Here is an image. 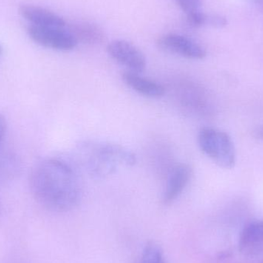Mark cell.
I'll return each mask as SVG.
<instances>
[{
	"label": "cell",
	"mask_w": 263,
	"mask_h": 263,
	"mask_svg": "<svg viewBox=\"0 0 263 263\" xmlns=\"http://www.w3.org/2000/svg\"><path fill=\"white\" fill-rule=\"evenodd\" d=\"M35 200L46 210L65 213L75 209L82 198L77 170L63 159H44L33 168L29 179Z\"/></svg>",
	"instance_id": "1"
},
{
	"label": "cell",
	"mask_w": 263,
	"mask_h": 263,
	"mask_svg": "<svg viewBox=\"0 0 263 263\" xmlns=\"http://www.w3.org/2000/svg\"><path fill=\"white\" fill-rule=\"evenodd\" d=\"M80 164L95 179H105L121 167L136 163V155L126 147L105 142H83L78 148Z\"/></svg>",
	"instance_id": "2"
},
{
	"label": "cell",
	"mask_w": 263,
	"mask_h": 263,
	"mask_svg": "<svg viewBox=\"0 0 263 263\" xmlns=\"http://www.w3.org/2000/svg\"><path fill=\"white\" fill-rule=\"evenodd\" d=\"M201 151L218 166L225 170L234 168L237 160L236 146L231 136L225 131L203 127L198 133Z\"/></svg>",
	"instance_id": "3"
},
{
	"label": "cell",
	"mask_w": 263,
	"mask_h": 263,
	"mask_svg": "<svg viewBox=\"0 0 263 263\" xmlns=\"http://www.w3.org/2000/svg\"><path fill=\"white\" fill-rule=\"evenodd\" d=\"M28 34L37 44L55 50H72L78 44L73 35L65 28L42 27L31 25L28 28Z\"/></svg>",
	"instance_id": "4"
},
{
	"label": "cell",
	"mask_w": 263,
	"mask_h": 263,
	"mask_svg": "<svg viewBox=\"0 0 263 263\" xmlns=\"http://www.w3.org/2000/svg\"><path fill=\"white\" fill-rule=\"evenodd\" d=\"M109 57L130 72L141 73L146 67V59L143 52L136 46L125 40H114L107 46Z\"/></svg>",
	"instance_id": "5"
},
{
	"label": "cell",
	"mask_w": 263,
	"mask_h": 263,
	"mask_svg": "<svg viewBox=\"0 0 263 263\" xmlns=\"http://www.w3.org/2000/svg\"><path fill=\"white\" fill-rule=\"evenodd\" d=\"M157 45L165 52L190 60H202L206 57V50L203 46L194 40L179 34L170 33L162 35L158 39Z\"/></svg>",
	"instance_id": "6"
},
{
	"label": "cell",
	"mask_w": 263,
	"mask_h": 263,
	"mask_svg": "<svg viewBox=\"0 0 263 263\" xmlns=\"http://www.w3.org/2000/svg\"><path fill=\"white\" fill-rule=\"evenodd\" d=\"M193 177V168L188 164L176 165L170 172L162 195V202L170 205L181 196Z\"/></svg>",
	"instance_id": "7"
},
{
	"label": "cell",
	"mask_w": 263,
	"mask_h": 263,
	"mask_svg": "<svg viewBox=\"0 0 263 263\" xmlns=\"http://www.w3.org/2000/svg\"><path fill=\"white\" fill-rule=\"evenodd\" d=\"M239 250L247 256L263 254V220H255L244 227L239 235Z\"/></svg>",
	"instance_id": "8"
},
{
	"label": "cell",
	"mask_w": 263,
	"mask_h": 263,
	"mask_svg": "<svg viewBox=\"0 0 263 263\" xmlns=\"http://www.w3.org/2000/svg\"><path fill=\"white\" fill-rule=\"evenodd\" d=\"M18 12L32 26L42 27L65 28L66 23L61 16L40 6L23 4L18 8Z\"/></svg>",
	"instance_id": "9"
},
{
	"label": "cell",
	"mask_w": 263,
	"mask_h": 263,
	"mask_svg": "<svg viewBox=\"0 0 263 263\" xmlns=\"http://www.w3.org/2000/svg\"><path fill=\"white\" fill-rule=\"evenodd\" d=\"M122 80L135 92L148 98H161L166 92L162 84L145 78L140 76V73L126 71L122 74Z\"/></svg>",
	"instance_id": "10"
},
{
	"label": "cell",
	"mask_w": 263,
	"mask_h": 263,
	"mask_svg": "<svg viewBox=\"0 0 263 263\" xmlns=\"http://www.w3.org/2000/svg\"><path fill=\"white\" fill-rule=\"evenodd\" d=\"M68 30L78 43L98 44L104 40V32L97 25L89 22H77L69 25Z\"/></svg>",
	"instance_id": "11"
},
{
	"label": "cell",
	"mask_w": 263,
	"mask_h": 263,
	"mask_svg": "<svg viewBox=\"0 0 263 263\" xmlns=\"http://www.w3.org/2000/svg\"><path fill=\"white\" fill-rule=\"evenodd\" d=\"M20 162L16 155L0 143V182L14 179L20 173Z\"/></svg>",
	"instance_id": "12"
},
{
	"label": "cell",
	"mask_w": 263,
	"mask_h": 263,
	"mask_svg": "<svg viewBox=\"0 0 263 263\" xmlns=\"http://www.w3.org/2000/svg\"><path fill=\"white\" fill-rule=\"evenodd\" d=\"M139 263H165L163 253L156 244H147L142 251Z\"/></svg>",
	"instance_id": "13"
},
{
	"label": "cell",
	"mask_w": 263,
	"mask_h": 263,
	"mask_svg": "<svg viewBox=\"0 0 263 263\" xmlns=\"http://www.w3.org/2000/svg\"><path fill=\"white\" fill-rule=\"evenodd\" d=\"M207 15V14L203 13L201 10L196 11L187 14V22L192 27H201L206 25Z\"/></svg>",
	"instance_id": "14"
},
{
	"label": "cell",
	"mask_w": 263,
	"mask_h": 263,
	"mask_svg": "<svg viewBox=\"0 0 263 263\" xmlns=\"http://www.w3.org/2000/svg\"><path fill=\"white\" fill-rule=\"evenodd\" d=\"M185 14L200 10L202 0H175Z\"/></svg>",
	"instance_id": "15"
},
{
	"label": "cell",
	"mask_w": 263,
	"mask_h": 263,
	"mask_svg": "<svg viewBox=\"0 0 263 263\" xmlns=\"http://www.w3.org/2000/svg\"><path fill=\"white\" fill-rule=\"evenodd\" d=\"M227 24L225 17L219 15H207L206 25L216 28H222Z\"/></svg>",
	"instance_id": "16"
},
{
	"label": "cell",
	"mask_w": 263,
	"mask_h": 263,
	"mask_svg": "<svg viewBox=\"0 0 263 263\" xmlns=\"http://www.w3.org/2000/svg\"><path fill=\"white\" fill-rule=\"evenodd\" d=\"M6 130V123L4 117L0 114V143L4 137Z\"/></svg>",
	"instance_id": "17"
},
{
	"label": "cell",
	"mask_w": 263,
	"mask_h": 263,
	"mask_svg": "<svg viewBox=\"0 0 263 263\" xmlns=\"http://www.w3.org/2000/svg\"><path fill=\"white\" fill-rule=\"evenodd\" d=\"M253 134H254V136L256 139L263 141V126L256 128L254 132H253Z\"/></svg>",
	"instance_id": "18"
},
{
	"label": "cell",
	"mask_w": 263,
	"mask_h": 263,
	"mask_svg": "<svg viewBox=\"0 0 263 263\" xmlns=\"http://www.w3.org/2000/svg\"><path fill=\"white\" fill-rule=\"evenodd\" d=\"M257 4L260 5L263 7V0H255Z\"/></svg>",
	"instance_id": "19"
},
{
	"label": "cell",
	"mask_w": 263,
	"mask_h": 263,
	"mask_svg": "<svg viewBox=\"0 0 263 263\" xmlns=\"http://www.w3.org/2000/svg\"><path fill=\"white\" fill-rule=\"evenodd\" d=\"M2 52V48L1 46H0V54H1Z\"/></svg>",
	"instance_id": "20"
}]
</instances>
